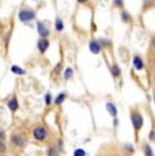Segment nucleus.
<instances>
[{
    "instance_id": "f257e3e1",
    "label": "nucleus",
    "mask_w": 155,
    "mask_h": 156,
    "mask_svg": "<svg viewBox=\"0 0 155 156\" xmlns=\"http://www.w3.org/2000/svg\"><path fill=\"white\" fill-rule=\"evenodd\" d=\"M31 134H33V139L38 143H42L45 141L49 136V132H48V128L44 126V125H37L31 129Z\"/></svg>"
},
{
    "instance_id": "f03ea898",
    "label": "nucleus",
    "mask_w": 155,
    "mask_h": 156,
    "mask_svg": "<svg viewBox=\"0 0 155 156\" xmlns=\"http://www.w3.org/2000/svg\"><path fill=\"white\" fill-rule=\"evenodd\" d=\"M35 16H37V14H35V11L31 10V8H22V10L18 11V19L22 23L31 22V20L35 19Z\"/></svg>"
},
{
    "instance_id": "7ed1b4c3",
    "label": "nucleus",
    "mask_w": 155,
    "mask_h": 156,
    "mask_svg": "<svg viewBox=\"0 0 155 156\" xmlns=\"http://www.w3.org/2000/svg\"><path fill=\"white\" fill-rule=\"evenodd\" d=\"M10 143H11V145L16 147V148H25L29 141L23 134L14 133V134H11V137H10Z\"/></svg>"
},
{
    "instance_id": "20e7f679",
    "label": "nucleus",
    "mask_w": 155,
    "mask_h": 156,
    "mask_svg": "<svg viewBox=\"0 0 155 156\" xmlns=\"http://www.w3.org/2000/svg\"><path fill=\"white\" fill-rule=\"evenodd\" d=\"M131 121H132V125H133V128H135V130H140L143 124H144L143 115L139 112H132V114H131Z\"/></svg>"
},
{
    "instance_id": "39448f33",
    "label": "nucleus",
    "mask_w": 155,
    "mask_h": 156,
    "mask_svg": "<svg viewBox=\"0 0 155 156\" xmlns=\"http://www.w3.org/2000/svg\"><path fill=\"white\" fill-rule=\"evenodd\" d=\"M37 33L40 34V38H48L50 35V29L48 27L46 22H37Z\"/></svg>"
},
{
    "instance_id": "423d86ee",
    "label": "nucleus",
    "mask_w": 155,
    "mask_h": 156,
    "mask_svg": "<svg viewBox=\"0 0 155 156\" xmlns=\"http://www.w3.org/2000/svg\"><path fill=\"white\" fill-rule=\"evenodd\" d=\"M7 107L11 113L18 112V109H19V102H18V98L15 95H11V97L7 99Z\"/></svg>"
},
{
    "instance_id": "0eeeda50",
    "label": "nucleus",
    "mask_w": 155,
    "mask_h": 156,
    "mask_svg": "<svg viewBox=\"0 0 155 156\" xmlns=\"http://www.w3.org/2000/svg\"><path fill=\"white\" fill-rule=\"evenodd\" d=\"M49 46H50V42L48 38H40V40L37 41V49L41 55H44V53L49 49Z\"/></svg>"
},
{
    "instance_id": "6e6552de",
    "label": "nucleus",
    "mask_w": 155,
    "mask_h": 156,
    "mask_svg": "<svg viewBox=\"0 0 155 156\" xmlns=\"http://www.w3.org/2000/svg\"><path fill=\"white\" fill-rule=\"evenodd\" d=\"M88 49H90V52L93 53V55H99L101 50H102V46H101L99 41L93 40L88 42Z\"/></svg>"
},
{
    "instance_id": "1a4fd4ad",
    "label": "nucleus",
    "mask_w": 155,
    "mask_h": 156,
    "mask_svg": "<svg viewBox=\"0 0 155 156\" xmlns=\"http://www.w3.org/2000/svg\"><path fill=\"white\" fill-rule=\"evenodd\" d=\"M132 64H133V68L138 71H142L144 68V62H143V58L140 56H135L132 60Z\"/></svg>"
},
{
    "instance_id": "9d476101",
    "label": "nucleus",
    "mask_w": 155,
    "mask_h": 156,
    "mask_svg": "<svg viewBox=\"0 0 155 156\" xmlns=\"http://www.w3.org/2000/svg\"><path fill=\"white\" fill-rule=\"evenodd\" d=\"M67 99V92H60V94L57 95V97L55 98V101H53V103L56 105V106H60V105L64 103V101Z\"/></svg>"
},
{
    "instance_id": "9b49d317",
    "label": "nucleus",
    "mask_w": 155,
    "mask_h": 156,
    "mask_svg": "<svg viewBox=\"0 0 155 156\" xmlns=\"http://www.w3.org/2000/svg\"><path fill=\"white\" fill-rule=\"evenodd\" d=\"M106 110H108V113L113 117V118H116V115H117V107H116L114 103H112V102L106 103Z\"/></svg>"
},
{
    "instance_id": "f8f14e48",
    "label": "nucleus",
    "mask_w": 155,
    "mask_h": 156,
    "mask_svg": "<svg viewBox=\"0 0 155 156\" xmlns=\"http://www.w3.org/2000/svg\"><path fill=\"white\" fill-rule=\"evenodd\" d=\"M60 154H61L60 149H59L56 145H50V147H48V149H46V155L48 156H59Z\"/></svg>"
},
{
    "instance_id": "ddd939ff",
    "label": "nucleus",
    "mask_w": 155,
    "mask_h": 156,
    "mask_svg": "<svg viewBox=\"0 0 155 156\" xmlns=\"http://www.w3.org/2000/svg\"><path fill=\"white\" fill-rule=\"evenodd\" d=\"M55 30L57 33H61L63 30H64V20L59 16L56 18V20H55Z\"/></svg>"
},
{
    "instance_id": "4468645a",
    "label": "nucleus",
    "mask_w": 155,
    "mask_h": 156,
    "mask_svg": "<svg viewBox=\"0 0 155 156\" xmlns=\"http://www.w3.org/2000/svg\"><path fill=\"white\" fill-rule=\"evenodd\" d=\"M11 72H13L14 75H18V76H20V75H25L26 71L23 69V68H20L19 65H13L11 67Z\"/></svg>"
},
{
    "instance_id": "2eb2a0df",
    "label": "nucleus",
    "mask_w": 155,
    "mask_h": 156,
    "mask_svg": "<svg viewBox=\"0 0 155 156\" xmlns=\"http://www.w3.org/2000/svg\"><path fill=\"white\" fill-rule=\"evenodd\" d=\"M63 75H64V80H70V79H72V77H74V69H72L71 67L65 68L64 72H63Z\"/></svg>"
},
{
    "instance_id": "dca6fc26",
    "label": "nucleus",
    "mask_w": 155,
    "mask_h": 156,
    "mask_svg": "<svg viewBox=\"0 0 155 156\" xmlns=\"http://www.w3.org/2000/svg\"><path fill=\"white\" fill-rule=\"evenodd\" d=\"M110 71H112V75L114 77H118L121 75V69H120V67H118L117 64H113L112 68H110Z\"/></svg>"
},
{
    "instance_id": "f3484780",
    "label": "nucleus",
    "mask_w": 155,
    "mask_h": 156,
    "mask_svg": "<svg viewBox=\"0 0 155 156\" xmlns=\"http://www.w3.org/2000/svg\"><path fill=\"white\" fill-rule=\"evenodd\" d=\"M143 151H144V156H155L153 148H151L148 144H144V145H143Z\"/></svg>"
},
{
    "instance_id": "a211bd4d",
    "label": "nucleus",
    "mask_w": 155,
    "mask_h": 156,
    "mask_svg": "<svg viewBox=\"0 0 155 156\" xmlns=\"http://www.w3.org/2000/svg\"><path fill=\"white\" fill-rule=\"evenodd\" d=\"M53 97H52V94H50V92H46L45 95H44V102H45V105L46 106H50V105L53 103Z\"/></svg>"
},
{
    "instance_id": "6ab92c4d",
    "label": "nucleus",
    "mask_w": 155,
    "mask_h": 156,
    "mask_svg": "<svg viewBox=\"0 0 155 156\" xmlns=\"http://www.w3.org/2000/svg\"><path fill=\"white\" fill-rule=\"evenodd\" d=\"M121 19L124 20L125 23H128V22H131V15L127 12V11H121Z\"/></svg>"
},
{
    "instance_id": "aec40b11",
    "label": "nucleus",
    "mask_w": 155,
    "mask_h": 156,
    "mask_svg": "<svg viewBox=\"0 0 155 156\" xmlns=\"http://www.w3.org/2000/svg\"><path fill=\"white\" fill-rule=\"evenodd\" d=\"M61 69H63V64H61V62H59V64H56V67L53 68L52 75H59L61 72Z\"/></svg>"
},
{
    "instance_id": "412c9836",
    "label": "nucleus",
    "mask_w": 155,
    "mask_h": 156,
    "mask_svg": "<svg viewBox=\"0 0 155 156\" xmlns=\"http://www.w3.org/2000/svg\"><path fill=\"white\" fill-rule=\"evenodd\" d=\"M5 140H7V134H5V132L3 130L2 128H0V143L5 144Z\"/></svg>"
},
{
    "instance_id": "4be33fe9",
    "label": "nucleus",
    "mask_w": 155,
    "mask_h": 156,
    "mask_svg": "<svg viewBox=\"0 0 155 156\" xmlns=\"http://www.w3.org/2000/svg\"><path fill=\"white\" fill-rule=\"evenodd\" d=\"M74 156H86V151L83 148H78L74 151Z\"/></svg>"
},
{
    "instance_id": "5701e85b",
    "label": "nucleus",
    "mask_w": 155,
    "mask_h": 156,
    "mask_svg": "<svg viewBox=\"0 0 155 156\" xmlns=\"http://www.w3.org/2000/svg\"><path fill=\"white\" fill-rule=\"evenodd\" d=\"M124 149H125V151H128V154H133V152H135V149H133V147L131 145V144H125Z\"/></svg>"
},
{
    "instance_id": "b1692460",
    "label": "nucleus",
    "mask_w": 155,
    "mask_h": 156,
    "mask_svg": "<svg viewBox=\"0 0 155 156\" xmlns=\"http://www.w3.org/2000/svg\"><path fill=\"white\" fill-rule=\"evenodd\" d=\"M5 151H7V147H5V144L0 143V154H4Z\"/></svg>"
},
{
    "instance_id": "393cba45",
    "label": "nucleus",
    "mask_w": 155,
    "mask_h": 156,
    "mask_svg": "<svg viewBox=\"0 0 155 156\" xmlns=\"http://www.w3.org/2000/svg\"><path fill=\"white\" fill-rule=\"evenodd\" d=\"M150 141H155V130L150 133Z\"/></svg>"
},
{
    "instance_id": "a878e982",
    "label": "nucleus",
    "mask_w": 155,
    "mask_h": 156,
    "mask_svg": "<svg viewBox=\"0 0 155 156\" xmlns=\"http://www.w3.org/2000/svg\"><path fill=\"white\" fill-rule=\"evenodd\" d=\"M114 5H116V7H123V2L117 0V2H114Z\"/></svg>"
},
{
    "instance_id": "bb28decb",
    "label": "nucleus",
    "mask_w": 155,
    "mask_h": 156,
    "mask_svg": "<svg viewBox=\"0 0 155 156\" xmlns=\"http://www.w3.org/2000/svg\"><path fill=\"white\" fill-rule=\"evenodd\" d=\"M118 125V121H117V118H114V126H117Z\"/></svg>"
},
{
    "instance_id": "cd10ccee",
    "label": "nucleus",
    "mask_w": 155,
    "mask_h": 156,
    "mask_svg": "<svg viewBox=\"0 0 155 156\" xmlns=\"http://www.w3.org/2000/svg\"><path fill=\"white\" fill-rule=\"evenodd\" d=\"M153 45H155V37H154V40H153Z\"/></svg>"
},
{
    "instance_id": "c85d7f7f",
    "label": "nucleus",
    "mask_w": 155,
    "mask_h": 156,
    "mask_svg": "<svg viewBox=\"0 0 155 156\" xmlns=\"http://www.w3.org/2000/svg\"><path fill=\"white\" fill-rule=\"evenodd\" d=\"M154 102H155V95H154Z\"/></svg>"
},
{
    "instance_id": "c756f323",
    "label": "nucleus",
    "mask_w": 155,
    "mask_h": 156,
    "mask_svg": "<svg viewBox=\"0 0 155 156\" xmlns=\"http://www.w3.org/2000/svg\"><path fill=\"white\" fill-rule=\"evenodd\" d=\"M19 156H20V155H19Z\"/></svg>"
}]
</instances>
